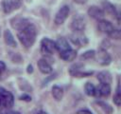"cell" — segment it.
Masks as SVG:
<instances>
[{"instance_id":"obj_7","label":"cell","mask_w":121,"mask_h":114,"mask_svg":"<svg viewBox=\"0 0 121 114\" xmlns=\"http://www.w3.org/2000/svg\"><path fill=\"white\" fill-rule=\"evenodd\" d=\"M88 15L95 20H100L104 17L105 15V12L102 9L96 7V6H91L89 9H88Z\"/></svg>"},{"instance_id":"obj_30","label":"cell","mask_w":121,"mask_h":114,"mask_svg":"<svg viewBox=\"0 0 121 114\" xmlns=\"http://www.w3.org/2000/svg\"><path fill=\"white\" fill-rule=\"evenodd\" d=\"M37 114H48L47 112H45V111H39Z\"/></svg>"},{"instance_id":"obj_18","label":"cell","mask_w":121,"mask_h":114,"mask_svg":"<svg viewBox=\"0 0 121 114\" xmlns=\"http://www.w3.org/2000/svg\"><path fill=\"white\" fill-rule=\"evenodd\" d=\"M95 103H96V104L103 110L104 113H106V114H112V113L113 112L112 106L111 104H109L108 103H106V102H104V101H96Z\"/></svg>"},{"instance_id":"obj_4","label":"cell","mask_w":121,"mask_h":114,"mask_svg":"<svg viewBox=\"0 0 121 114\" xmlns=\"http://www.w3.org/2000/svg\"><path fill=\"white\" fill-rule=\"evenodd\" d=\"M69 12H70V8H69V6H67V5L62 6V7L58 10V12L56 13L55 18H54V23H55L57 26L62 25V24L64 23V21L67 19V17H68V15H69Z\"/></svg>"},{"instance_id":"obj_9","label":"cell","mask_w":121,"mask_h":114,"mask_svg":"<svg viewBox=\"0 0 121 114\" xmlns=\"http://www.w3.org/2000/svg\"><path fill=\"white\" fill-rule=\"evenodd\" d=\"M37 66H38L39 70L42 73H43V74H48V73H51L52 72V66H51V65L47 62V60H45L43 58L38 60Z\"/></svg>"},{"instance_id":"obj_1","label":"cell","mask_w":121,"mask_h":114,"mask_svg":"<svg viewBox=\"0 0 121 114\" xmlns=\"http://www.w3.org/2000/svg\"><path fill=\"white\" fill-rule=\"evenodd\" d=\"M36 36H37L36 27L31 23H27L24 28L19 29L17 33V37L19 41L26 48H31L34 45L36 41Z\"/></svg>"},{"instance_id":"obj_24","label":"cell","mask_w":121,"mask_h":114,"mask_svg":"<svg viewBox=\"0 0 121 114\" xmlns=\"http://www.w3.org/2000/svg\"><path fill=\"white\" fill-rule=\"evenodd\" d=\"M9 1H10V3H11V5H12L14 10L18 9L22 5V2H23V0H9Z\"/></svg>"},{"instance_id":"obj_6","label":"cell","mask_w":121,"mask_h":114,"mask_svg":"<svg viewBox=\"0 0 121 114\" xmlns=\"http://www.w3.org/2000/svg\"><path fill=\"white\" fill-rule=\"evenodd\" d=\"M86 26L85 20L83 17L81 16H77L73 19L72 23H71V28L75 32H81L84 30Z\"/></svg>"},{"instance_id":"obj_8","label":"cell","mask_w":121,"mask_h":114,"mask_svg":"<svg viewBox=\"0 0 121 114\" xmlns=\"http://www.w3.org/2000/svg\"><path fill=\"white\" fill-rule=\"evenodd\" d=\"M55 46H56V50H58L60 53L63 52V51H66V50L71 48L68 41L65 38H63V37L58 38L57 41L55 42Z\"/></svg>"},{"instance_id":"obj_11","label":"cell","mask_w":121,"mask_h":114,"mask_svg":"<svg viewBox=\"0 0 121 114\" xmlns=\"http://www.w3.org/2000/svg\"><path fill=\"white\" fill-rule=\"evenodd\" d=\"M111 93V86L110 84H101L98 87H96V93L95 96L99 97H108Z\"/></svg>"},{"instance_id":"obj_5","label":"cell","mask_w":121,"mask_h":114,"mask_svg":"<svg viewBox=\"0 0 121 114\" xmlns=\"http://www.w3.org/2000/svg\"><path fill=\"white\" fill-rule=\"evenodd\" d=\"M97 28L102 33L110 35L111 32L114 29V27H113V25L110 21L104 20V19H100V20H98V23H97Z\"/></svg>"},{"instance_id":"obj_21","label":"cell","mask_w":121,"mask_h":114,"mask_svg":"<svg viewBox=\"0 0 121 114\" xmlns=\"http://www.w3.org/2000/svg\"><path fill=\"white\" fill-rule=\"evenodd\" d=\"M70 74L74 77H88V76H91L93 74V71H82L81 69H79L77 71L70 72Z\"/></svg>"},{"instance_id":"obj_3","label":"cell","mask_w":121,"mask_h":114,"mask_svg":"<svg viewBox=\"0 0 121 114\" xmlns=\"http://www.w3.org/2000/svg\"><path fill=\"white\" fill-rule=\"evenodd\" d=\"M41 51L43 54H46V55L54 54V52L56 51L55 42L47 37L43 38L41 41Z\"/></svg>"},{"instance_id":"obj_22","label":"cell","mask_w":121,"mask_h":114,"mask_svg":"<svg viewBox=\"0 0 121 114\" xmlns=\"http://www.w3.org/2000/svg\"><path fill=\"white\" fill-rule=\"evenodd\" d=\"M95 55V51L94 49H90V50H87L85 52H83L81 55H80V59L82 60H89L91 58H94Z\"/></svg>"},{"instance_id":"obj_28","label":"cell","mask_w":121,"mask_h":114,"mask_svg":"<svg viewBox=\"0 0 121 114\" xmlns=\"http://www.w3.org/2000/svg\"><path fill=\"white\" fill-rule=\"evenodd\" d=\"M26 71H27V73H32V72H33V67H32L31 65H28V66H27Z\"/></svg>"},{"instance_id":"obj_15","label":"cell","mask_w":121,"mask_h":114,"mask_svg":"<svg viewBox=\"0 0 121 114\" xmlns=\"http://www.w3.org/2000/svg\"><path fill=\"white\" fill-rule=\"evenodd\" d=\"M97 80L101 84H111L112 83V75L109 71H100L97 74Z\"/></svg>"},{"instance_id":"obj_13","label":"cell","mask_w":121,"mask_h":114,"mask_svg":"<svg viewBox=\"0 0 121 114\" xmlns=\"http://www.w3.org/2000/svg\"><path fill=\"white\" fill-rule=\"evenodd\" d=\"M60 57L62 60L67 61V62L73 61V60H75L76 57H77V51L74 50V49H72V48H70V49H68V50H66V51L60 52Z\"/></svg>"},{"instance_id":"obj_14","label":"cell","mask_w":121,"mask_h":114,"mask_svg":"<svg viewBox=\"0 0 121 114\" xmlns=\"http://www.w3.org/2000/svg\"><path fill=\"white\" fill-rule=\"evenodd\" d=\"M79 33H80V32H76L75 34H73V35L70 36V40H71L74 44H76V45H78V46H81V45H84L85 43H87L86 37H85L84 35L79 34Z\"/></svg>"},{"instance_id":"obj_20","label":"cell","mask_w":121,"mask_h":114,"mask_svg":"<svg viewBox=\"0 0 121 114\" xmlns=\"http://www.w3.org/2000/svg\"><path fill=\"white\" fill-rule=\"evenodd\" d=\"M113 103L119 106L121 104V92H120V85L118 84L117 85V87H116V90H115V93L113 95Z\"/></svg>"},{"instance_id":"obj_25","label":"cell","mask_w":121,"mask_h":114,"mask_svg":"<svg viewBox=\"0 0 121 114\" xmlns=\"http://www.w3.org/2000/svg\"><path fill=\"white\" fill-rule=\"evenodd\" d=\"M76 114H93L89 109H86V108H83V109H79L77 111Z\"/></svg>"},{"instance_id":"obj_12","label":"cell","mask_w":121,"mask_h":114,"mask_svg":"<svg viewBox=\"0 0 121 114\" xmlns=\"http://www.w3.org/2000/svg\"><path fill=\"white\" fill-rule=\"evenodd\" d=\"M4 40H5V43L9 46V47H12V48H16L17 47V43L14 39V36L12 35L11 31L9 29H6L4 31Z\"/></svg>"},{"instance_id":"obj_17","label":"cell","mask_w":121,"mask_h":114,"mask_svg":"<svg viewBox=\"0 0 121 114\" xmlns=\"http://www.w3.org/2000/svg\"><path fill=\"white\" fill-rule=\"evenodd\" d=\"M52 96L56 101H60L63 97V89L59 86H53L52 87Z\"/></svg>"},{"instance_id":"obj_16","label":"cell","mask_w":121,"mask_h":114,"mask_svg":"<svg viewBox=\"0 0 121 114\" xmlns=\"http://www.w3.org/2000/svg\"><path fill=\"white\" fill-rule=\"evenodd\" d=\"M27 23H29V22L25 18H14L11 20V26L14 28H16L17 30L24 28Z\"/></svg>"},{"instance_id":"obj_10","label":"cell","mask_w":121,"mask_h":114,"mask_svg":"<svg viewBox=\"0 0 121 114\" xmlns=\"http://www.w3.org/2000/svg\"><path fill=\"white\" fill-rule=\"evenodd\" d=\"M98 62L100 65L102 66H108L111 61H112V57L110 56V54L106 51V49H101L98 51V58H97Z\"/></svg>"},{"instance_id":"obj_2","label":"cell","mask_w":121,"mask_h":114,"mask_svg":"<svg viewBox=\"0 0 121 114\" xmlns=\"http://www.w3.org/2000/svg\"><path fill=\"white\" fill-rule=\"evenodd\" d=\"M13 104H14L13 95L4 87L0 86V110L5 108H10L13 106Z\"/></svg>"},{"instance_id":"obj_23","label":"cell","mask_w":121,"mask_h":114,"mask_svg":"<svg viewBox=\"0 0 121 114\" xmlns=\"http://www.w3.org/2000/svg\"><path fill=\"white\" fill-rule=\"evenodd\" d=\"M110 37H112V38H113V39H119L120 38V36H121V32H120V29H113L112 32H111V34L109 35Z\"/></svg>"},{"instance_id":"obj_26","label":"cell","mask_w":121,"mask_h":114,"mask_svg":"<svg viewBox=\"0 0 121 114\" xmlns=\"http://www.w3.org/2000/svg\"><path fill=\"white\" fill-rule=\"evenodd\" d=\"M20 99L23 100V101H26V102H30L31 101V97L27 94H23L22 96H20Z\"/></svg>"},{"instance_id":"obj_27","label":"cell","mask_w":121,"mask_h":114,"mask_svg":"<svg viewBox=\"0 0 121 114\" xmlns=\"http://www.w3.org/2000/svg\"><path fill=\"white\" fill-rule=\"evenodd\" d=\"M5 70H6V64L3 61H0V77Z\"/></svg>"},{"instance_id":"obj_29","label":"cell","mask_w":121,"mask_h":114,"mask_svg":"<svg viewBox=\"0 0 121 114\" xmlns=\"http://www.w3.org/2000/svg\"><path fill=\"white\" fill-rule=\"evenodd\" d=\"M76 3H78V4H84L87 0H74Z\"/></svg>"},{"instance_id":"obj_19","label":"cell","mask_w":121,"mask_h":114,"mask_svg":"<svg viewBox=\"0 0 121 114\" xmlns=\"http://www.w3.org/2000/svg\"><path fill=\"white\" fill-rule=\"evenodd\" d=\"M84 91L88 96H95L96 87L90 82H87L84 86Z\"/></svg>"}]
</instances>
